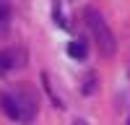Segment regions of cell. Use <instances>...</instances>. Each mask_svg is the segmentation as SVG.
<instances>
[{"label": "cell", "instance_id": "obj_1", "mask_svg": "<svg viewBox=\"0 0 130 125\" xmlns=\"http://www.w3.org/2000/svg\"><path fill=\"white\" fill-rule=\"evenodd\" d=\"M83 18H86V26H89L96 47H99V52L104 57H112L115 50H117V42H115V34H112L109 24L104 21V16L99 13V10H94V8H86L83 10Z\"/></svg>", "mask_w": 130, "mask_h": 125}, {"label": "cell", "instance_id": "obj_2", "mask_svg": "<svg viewBox=\"0 0 130 125\" xmlns=\"http://www.w3.org/2000/svg\"><path fill=\"white\" fill-rule=\"evenodd\" d=\"M16 99H18V107H21V117H24V122L34 120L37 107H39L37 94L31 91V89H16Z\"/></svg>", "mask_w": 130, "mask_h": 125}, {"label": "cell", "instance_id": "obj_3", "mask_svg": "<svg viewBox=\"0 0 130 125\" xmlns=\"http://www.w3.org/2000/svg\"><path fill=\"white\" fill-rule=\"evenodd\" d=\"M0 110H3V115L8 120H24L21 117V107H18L16 94H8V91L0 94Z\"/></svg>", "mask_w": 130, "mask_h": 125}, {"label": "cell", "instance_id": "obj_4", "mask_svg": "<svg viewBox=\"0 0 130 125\" xmlns=\"http://www.w3.org/2000/svg\"><path fill=\"white\" fill-rule=\"evenodd\" d=\"M16 65H24V63H18V52L16 50H3L0 52V73H5Z\"/></svg>", "mask_w": 130, "mask_h": 125}, {"label": "cell", "instance_id": "obj_5", "mask_svg": "<svg viewBox=\"0 0 130 125\" xmlns=\"http://www.w3.org/2000/svg\"><path fill=\"white\" fill-rule=\"evenodd\" d=\"M86 52H89L86 42H81V39H73V42H68V55H70L73 60H83V57H86Z\"/></svg>", "mask_w": 130, "mask_h": 125}, {"label": "cell", "instance_id": "obj_6", "mask_svg": "<svg viewBox=\"0 0 130 125\" xmlns=\"http://www.w3.org/2000/svg\"><path fill=\"white\" fill-rule=\"evenodd\" d=\"M8 21H10V8H8L5 0H0V31L8 26Z\"/></svg>", "mask_w": 130, "mask_h": 125}, {"label": "cell", "instance_id": "obj_7", "mask_svg": "<svg viewBox=\"0 0 130 125\" xmlns=\"http://www.w3.org/2000/svg\"><path fill=\"white\" fill-rule=\"evenodd\" d=\"M96 86H94V76H89V78H86V83H83V94H91Z\"/></svg>", "mask_w": 130, "mask_h": 125}, {"label": "cell", "instance_id": "obj_8", "mask_svg": "<svg viewBox=\"0 0 130 125\" xmlns=\"http://www.w3.org/2000/svg\"><path fill=\"white\" fill-rule=\"evenodd\" d=\"M52 16H55V24L65 29V21H62V13H60V5H55V13H52Z\"/></svg>", "mask_w": 130, "mask_h": 125}, {"label": "cell", "instance_id": "obj_9", "mask_svg": "<svg viewBox=\"0 0 130 125\" xmlns=\"http://www.w3.org/2000/svg\"><path fill=\"white\" fill-rule=\"evenodd\" d=\"M73 125H89V122H86V120H81V117H75V120H73Z\"/></svg>", "mask_w": 130, "mask_h": 125}, {"label": "cell", "instance_id": "obj_10", "mask_svg": "<svg viewBox=\"0 0 130 125\" xmlns=\"http://www.w3.org/2000/svg\"><path fill=\"white\" fill-rule=\"evenodd\" d=\"M125 125H130V117H127V122H125Z\"/></svg>", "mask_w": 130, "mask_h": 125}]
</instances>
